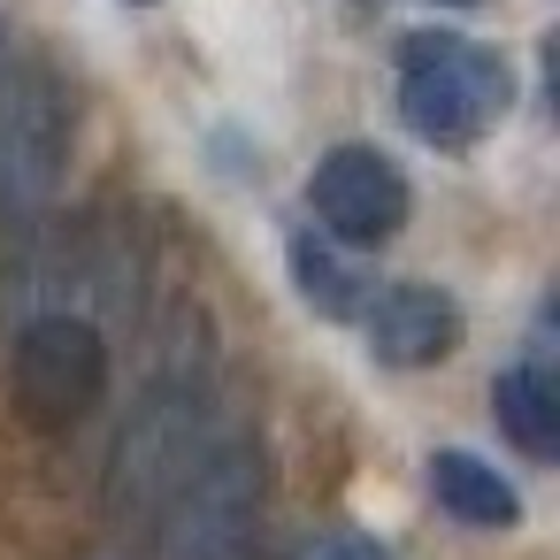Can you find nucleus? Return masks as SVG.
<instances>
[{
  "label": "nucleus",
  "instance_id": "obj_10",
  "mask_svg": "<svg viewBox=\"0 0 560 560\" xmlns=\"http://www.w3.org/2000/svg\"><path fill=\"white\" fill-rule=\"evenodd\" d=\"M292 284H300V292H307V307H315V315H330V323L369 315V277H361L353 261H338L315 231H300V238H292Z\"/></svg>",
  "mask_w": 560,
  "mask_h": 560
},
{
  "label": "nucleus",
  "instance_id": "obj_12",
  "mask_svg": "<svg viewBox=\"0 0 560 560\" xmlns=\"http://www.w3.org/2000/svg\"><path fill=\"white\" fill-rule=\"evenodd\" d=\"M0 78H9V24H0Z\"/></svg>",
  "mask_w": 560,
  "mask_h": 560
},
{
  "label": "nucleus",
  "instance_id": "obj_4",
  "mask_svg": "<svg viewBox=\"0 0 560 560\" xmlns=\"http://www.w3.org/2000/svg\"><path fill=\"white\" fill-rule=\"evenodd\" d=\"M101 392H108V338L85 315L55 307V315L24 323V338H16V399H24L32 422L62 430V422L93 415Z\"/></svg>",
  "mask_w": 560,
  "mask_h": 560
},
{
  "label": "nucleus",
  "instance_id": "obj_14",
  "mask_svg": "<svg viewBox=\"0 0 560 560\" xmlns=\"http://www.w3.org/2000/svg\"><path fill=\"white\" fill-rule=\"evenodd\" d=\"M131 9H154V0H131Z\"/></svg>",
  "mask_w": 560,
  "mask_h": 560
},
{
  "label": "nucleus",
  "instance_id": "obj_1",
  "mask_svg": "<svg viewBox=\"0 0 560 560\" xmlns=\"http://www.w3.org/2000/svg\"><path fill=\"white\" fill-rule=\"evenodd\" d=\"M261 529V453L254 438H215L154 506V560H246Z\"/></svg>",
  "mask_w": 560,
  "mask_h": 560
},
{
  "label": "nucleus",
  "instance_id": "obj_8",
  "mask_svg": "<svg viewBox=\"0 0 560 560\" xmlns=\"http://www.w3.org/2000/svg\"><path fill=\"white\" fill-rule=\"evenodd\" d=\"M430 499L445 506V514H460L468 529H506L514 514H522V499H514V483L491 468V460H476V453H460V445H445V453H430Z\"/></svg>",
  "mask_w": 560,
  "mask_h": 560
},
{
  "label": "nucleus",
  "instance_id": "obj_11",
  "mask_svg": "<svg viewBox=\"0 0 560 560\" xmlns=\"http://www.w3.org/2000/svg\"><path fill=\"white\" fill-rule=\"evenodd\" d=\"M300 560H392V552H384L376 537H361V529H323Z\"/></svg>",
  "mask_w": 560,
  "mask_h": 560
},
{
  "label": "nucleus",
  "instance_id": "obj_13",
  "mask_svg": "<svg viewBox=\"0 0 560 560\" xmlns=\"http://www.w3.org/2000/svg\"><path fill=\"white\" fill-rule=\"evenodd\" d=\"M430 9H476V0H430Z\"/></svg>",
  "mask_w": 560,
  "mask_h": 560
},
{
  "label": "nucleus",
  "instance_id": "obj_7",
  "mask_svg": "<svg viewBox=\"0 0 560 560\" xmlns=\"http://www.w3.org/2000/svg\"><path fill=\"white\" fill-rule=\"evenodd\" d=\"M369 346L392 369H430L460 346V307L438 284H384L369 307Z\"/></svg>",
  "mask_w": 560,
  "mask_h": 560
},
{
  "label": "nucleus",
  "instance_id": "obj_2",
  "mask_svg": "<svg viewBox=\"0 0 560 560\" xmlns=\"http://www.w3.org/2000/svg\"><path fill=\"white\" fill-rule=\"evenodd\" d=\"M514 101V78L491 47L453 39V32H415L399 39V116L430 147H476Z\"/></svg>",
  "mask_w": 560,
  "mask_h": 560
},
{
  "label": "nucleus",
  "instance_id": "obj_6",
  "mask_svg": "<svg viewBox=\"0 0 560 560\" xmlns=\"http://www.w3.org/2000/svg\"><path fill=\"white\" fill-rule=\"evenodd\" d=\"M307 208L346 246H384L407 223V177L376 147H330L307 177Z\"/></svg>",
  "mask_w": 560,
  "mask_h": 560
},
{
  "label": "nucleus",
  "instance_id": "obj_9",
  "mask_svg": "<svg viewBox=\"0 0 560 560\" xmlns=\"http://www.w3.org/2000/svg\"><path fill=\"white\" fill-rule=\"evenodd\" d=\"M491 415H499V430H506L529 460H552V453H560V399H552L545 369H506V376H491Z\"/></svg>",
  "mask_w": 560,
  "mask_h": 560
},
{
  "label": "nucleus",
  "instance_id": "obj_3",
  "mask_svg": "<svg viewBox=\"0 0 560 560\" xmlns=\"http://www.w3.org/2000/svg\"><path fill=\"white\" fill-rule=\"evenodd\" d=\"M70 170V101L55 70L9 62L0 78V223H39Z\"/></svg>",
  "mask_w": 560,
  "mask_h": 560
},
{
  "label": "nucleus",
  "instance_id": "obj_5",
  "mask_svg": "<svg viewBox=\"0 0 560 560\" xmlns=\"http://www.w3.org/2000/svg\"><path fill=\"white\" fill-rule=\"evenodd\" d=\"M223 430H208V407L192 392H147V407L131 415V430L116 438V460H108V499L116 514H154L170 499V483L215 445Z\"/></svg>",
  "mask_w": 560,
  "mask_h": 560
}]
</instances>
